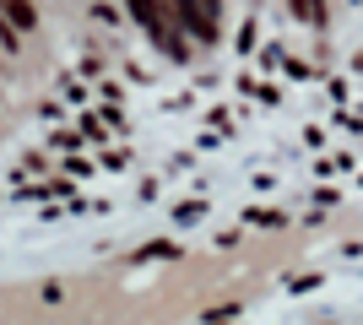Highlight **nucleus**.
Returning a JSON list of instances; mask_svg holds the SVG:
<instances>
[{"label":"nucleus","instance_id":"obj_1","mask_svg":"<svg viewBox=\"0 0 363 325\" xmlns=\"http://www.w3.org/2000/svg\"><path fill=\"white\" fill-rule=\"evenodd\" d=\"M130 16H136L141 28L152 33V44L163 49L168 60H184V38H179L184 28H174V22H163V6H157V0H130Z\"/></svg>","mask_w":363,"mask_h":325},{"label":"nucleus","instance_id":"obj_2","mask_svg":"<svg viewBox=\"0 0 363 325\" xmlns=\"http://www.w3.org/2000/svg\"><path fill=\"white\" fill-rule=\"evenodd\" d=\"M174 6V22H179L196 44H212L217 38V6L212 0H168Z\"/></svg>","mask_w":363,"mask_h":325},{"label":"nucleus","instance_id":"obj_3","mask_svg":"<svg viewBox=\"0 0 363 325\" xmlns=\"http://www.w3.org/2000/svg\"><path fill=\"white\" fill-rule=\"evenodd\" d=\"M11 22H16V28H33L38 16H33V6H28V0H11Z\"/></svg>","mask_w":363,"mask_h":325}]
</instances>
